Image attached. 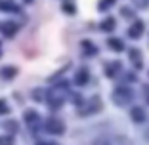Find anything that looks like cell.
Returning <instances> with one entry per match:
<instances>
[{
    "label": "cell",
    "instance_id": "6da1fadb",
    "mask_svg": "<svg viewBox=\"0 0 149 145\" xmlns=\"http://www.w3.org/2000/svg\"><path fill=\"white\" fill-rule=\"evenodd\" d=\"M113 99L117 105H126V103H130L132 99V92L126 88V86H120V88H117L113 92Z\"/></svg>",
    "mask_w": 149,
    "mask_h": 145
},
{
    "label": "cell",
    "instance_id": "7a4b0ae2",
    "mask_svg": "<svg viewBox=\"0 0 149 145\" xmlns=\"http://www.w3.org/2000/svg\"><path fill=\"white\" fill-rule=\"evenodd\" d=\"M44 128L48 130L50 134H63V122L59 119H48L46 122H44Z\"/></svg>",
    "mask_w": 149,
    "mask_h": 145
},
{
    "label": "cell",
    "instance_id": "3957f363",
    "mask_svg": "<svg viewBox=\"0 0 149 145\" xmlns=\"http://www.w3.org/2000/svg\"><path fill=\"white\" fill-rule=\"evenodd\" d=\"M141 35H143V21L138 19V21H134L132 27L128 29V36H130V38H140Z\"/></svg>",
    "mask_w": 149,
    "mask_h": 145
},
{
    "label": "cell",
    "instance_id": "277c9868",
    "mask_svg": "<svg viewBox=\"0 0 149 145\" xmlns=\"http://www.w3.org/2000/svg\"><path fill=\"white\" fill-rule=\"evenodd\" d=\"M88 78H90V75H88V71L84 69V67L74 73V84H79V86H84V84L88 82Z\"/></svg>",
    "mask_w": 149,
    "mask_h": 145
},
{
    "label": "cell",
    "instance_id": "5b68a950",
    "mask_svg": "<svg viewBox=\"0 0 149 145\" xmlns=\"http://www.w3.org/2000/svg\"><path fill=\"white\" fill-rule=\"evenodd\" d=\"M130 114H132V120L134 122H143V119H145V113H143L141 107H134Z\"/></svg>",
    "mask_w": 149,
    "mask_h": 145
},
{
    "label": "cell",
    "instance_id": "8992f818",
    "mask_svg": "<svg viewBox=\"0 0 149 145\" xmlns=\"http://www.w3.org/2000/svg\"><path fill=\"white\" fill-rule=\"evenodd\" d=\"M15 31H17V27L13 25V23H10V21H6L4 25H2V33H4L6 36H12Z\"/></svg>",
    "mask_w": 149,
    "mask_h": 145
},
{
    "label": "cell",
    "instance_id": "52a82bcc",
    "mask_svg": "<svg viewBox=\"0 0 149 145\" xmlns=\"http://www.w3.org/2000/svg\"><path fill=\"white\" fill-rule=\"evenodd\" d=\"M0 10H4V12H17V6L13 4V2L2 0V2H0Z\"/></svg>",
    "mask_w": 149,
    "mask_h": 145
},
{
    "label": "cell",
    "instance_id": "ba28073f",
    "mask_svg": "<svg viewBox=\"0 0 149 145\" xmlns=\"http://www.w3.org/2000/svg\"><path fill=\"white\" fill-rule=\"evenodd\" d=\"M130 59H132V63H134L138 69L141 67V56H140V52H138V50H132V52H130Z\"/></svg>",
    "mask_w": 149,
    "mask_h": 145
},
{
    "label": "cell",
    "instance_id": "9c48e42d",
    "mask_svg": "<svg viewBox=\"0 0 149 145\" xmlns=\"http://www.w3.org/2000/svg\"><path fill=\"white\" fill-rule=\"evenodd\" d=\"M36 120H38V114H36L35 111H27L25 113V122L27 124H35Z\"/></svg>",
    "mask_w": 149,
    "mask_h": 145
},
{
    "label": "cell",
    "instance_id": "30bf717a",
    "mask_svg": "<svg viewBox=\"0 0 149 145\" xmlns=\"http://www.w3.org/2000/svg\"><path fill=\"white\" fill-rule=\"evenodd\" d=\"M101 29H103V31H107V33H111L115 29V19L113 17H107L105 21H103V25H101Z\"/></svg>",
    "mask_w": 149,
    "mask_h": 145
},
{
    "label": "cell",
    "instance_id": "8fae6325",
    "mask_svg": "<svg viewBox=\"0 0 149 145\" xmlns=\"http://www.w3.org/2000/svg\"><path fill=\"white\" fill-rule=\"evenodd\" d=\"M0 75L4 76V78H12V76H15V69L13 67H4V69L0 71Z\"/></svg>",
    "mask_w": 149,
    "mask_h": 145
},
{
    "label": "cell",
    "instance_id": "7c38bea8",
    "mask_svg": "<svg viewBox=\"0 0 149 145\" xmlns=\"http://www.w3.org/2000/svg\"><path fill=\"white\" fill-rule=\"evenodd\" d=\"M109 46L113 50H117V52H120V50L124 48V44L120 42V40H117V38H109Z\"/></svg>",
    "mask_w": 149,
    "mask_h": 145
},
{
    "label": "cell",
    "instance_id": "4fadbf2b",
    "mask_svg": "<svg viewBox=\"0 0 149 145\" xmlns=\"http://www.w3.org/2000/svg\"><path fill=\"white\" fill-rule=\"evenodd\" d=\"M120 67V63L118 61H115V63H111L109 65V69H107V76H115V73H117V69Z\"/></svg>",
    "mask_w": 149,
    "mask_h": 145
},
{
    "label": "cell",
    "instance_id": "5bb4252c",
    "mask_svg": "<svg viewBox=\"0 0 149 145\" xmlns=\"http://www.w3.org/2000/svg\"><path fill=\"white\" fill-rule=\"evenodd\" d=\"M0 145H13L12 136H0Z\"/></svg>",
    "mask_w": 149,
    "mask_h": 145
},
{
    "label": "cell",
    "instance_id": "9a60e30c",
    "mask_svg": "<svg viewBox=\"0 0 149 145\" xmlns=\"http://www.w3.org/2000/svg\"><path fill=\"white\" fill-rule=\"evenodd\" d=\"M115 0H101L100 2V10H109V6H113Z\"/></svg>",
    "mask_w": 149,
    "mask_h": 145
},
{
    "label": "cell",
    "instance_id": "2e32d148",
    "mask_svg": "<svg viewBox=\"0 0 149 145\" xmlns=\"http://www.w3.org/2000/svg\"><path fill=\"white\" fill-rule=\"evenodd\" d=\"M0 114H8V105L4 99H0Z\"/></svg>",
    "mask_w": 149,
    "mask_h": 145
},
{
    "label": "cell",
    "instance_id": "e0dca14e",
    "mask_svg": "<svg viewBox=\"0 0 149 145\" xmlns=\"http://www.w3.org/2000/svg\"><path fill=\"white\" fill-rule=\"evenodd\" d=\"M6 128H10V130L15 132V130H17V122H12V120H10V122H6Z\"/></svg>",
    "mask_w": 149,
    "mask_h": 145
},
{
    "label": "cell",
    "instance_id": "ac0fdd59",
    "mask_svg": "<svg viewBox=\"0 0 149 145\" xmlns=\"http://www.w3.org/2000/svg\"><path fill=\"white\" fill-rule=\"evenodd\" d=\"M143 92H145V99H147V103H149V86H145Z\"/></svg>",
    "mask_w": 149,
    "mask_h": 145
},
{
    "label": "cell",
    "instance_id": "d6986e66",
    "mask_svg": "<svg viewBox=\"0 0 149 145\" xmlns=\"http://www.w3.org/2000/svg\"><path fill=\"white\" fill-rule=\"evenodd\" d=\"M38 145H56V143H38Z\"/></svg>",
    "mask_w": 149,
    "mask_h": 145
},
{
    "label": "cell",
    "instance_id": "ffe728a7",
    "mask_svg": "<svg viewBox=\"0 0 149 145\" xmlns=\"http://www.w3.org/2000/svg\"><path fill=\"white\" fill-rule=\"evenodd\" d=\"M105 145H109V141H105Z\"/></svg>",
    "mask_w": 149,
    "mask_h": 145
},
{
    "label": "cell",
    "instance_id": "44dd1931",
    "mask_svg": "<svg viewBox=\"0 0 149 145\" xmlns=\"http://www.w3.org/2000/svg\"><path fill=\"white\" fill-rule=\"evenodd\" d=\"M0 52H2V48H0ZM0 56H2V53H0Z\"/></svg>",
    "mask_w": 149,
    "mask_h": 145
}]
</instances>
